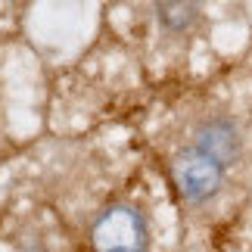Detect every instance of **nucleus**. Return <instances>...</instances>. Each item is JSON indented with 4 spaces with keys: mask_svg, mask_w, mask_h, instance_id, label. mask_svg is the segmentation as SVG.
I'll return each instance as SVG.
<instances>
[{
    "mask_svg": "<svg viewBox=\"0 0 252 252\" xmlns=\"http://www.w3.org/2000/svg\"><path fill=\"white\" fill-rule=\"evenodd\" d=\"M96 252H143L147 246V224L134 209L112 206L94 221Z\"/></svg>",
    "mask_w": 252,
    "mask_h": 252,
    "instance_id": "f257e3e1",
    "label": "nucleus"
},
{
    "mask_svg": "<svg viewBox=\"0 0 252 252\" xmlns=\"http://www.w3.org/2000/svg\"><path fill=\"white\" fill-rule=\"evenodd\" d=\"M16 252H47L44 246H37V243H28V246H19Z\"/></svg>",
    "mask_w": 252,
    "mask_h": 252,
    "instance_id": "39448f33",
    "label": "nucleus"
},
{
    "mask_svg": "<svg viewBox=\"0 0 252 252\" xmlns=\"http://www.w3.org/2000/svg\"><path fill=\"white\" fill-rule=\"evenodd\" d=\"M193 150H199L202 156L218 162L221 168L230 165V162H237V156H240V131H237V125L230 119H221V115L202 122L196 128V147Z\"/></svg>",
    "mask_w": 252,
    "mask_h": 252,
    "instance_id": "7ed1b4c3",
    "label": "nucleus"
},
{
    "mask_svg": "<svg viewBox=\"0 0 252 252\" xmlns=\"http://www.w3.org/2000/svg\"><path fill=\"white\" fill-rule=\"evenodd\" d=\"M156 16L168 32H184L199 19L196 3H156Z\"/></svg>",
    "mask_w": 252,
    "mask_h": 252,
    "instance_id": "20e7f679",
    "label": "nucleus"
},
{
    "mask_svg": "<svg viewBox=\"0 0 252 252\" xmlns=\"http://www.w3.org/2000/svg\"><path fill=\"white\" fill-rule=\"evenodd\" d=\"M221 171L224 168L209 156H202L199 150H184L171 159L174 187L181 190V196L187 202H206L215 196L221 187Z\"/></svg>",
    "mask_w": 252,
    "mask_h": 252,
    "instance_id": "f03ea898",
    "label": "nucleus"
}]
</instances>
